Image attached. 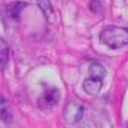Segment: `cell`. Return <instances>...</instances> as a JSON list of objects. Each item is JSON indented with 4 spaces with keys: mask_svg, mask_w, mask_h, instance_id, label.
I'll return each mask as SVG.
<instances>
[{
    "mask_svg": "<svg viewBox=\"0 0 128 128\" xmlns=\"http://www.w3.org/2000/svg\"><path fill=\"white\" fill-rule=\"evenodd\" d=\"M100 41L110 49H120L128 45V28L109 26L101 31Z\"/></svg>",
    "mask_w": 128,
    "mask_h": 128,
    "instance_id": "1",
    "label": "cell"
},
{
    "mask_svg": "<svg viewBox=\"0 0 128 128\" xmlns=\"http://www.w3.org/2000/svg\"><path fill=\"white\" fill-rule=\"evenodd\" d=\"M83 113H84V108L82 104H80L77 101H68L67 105L64 106L63 118L67 123L74 124L82 119Z\"/></svg>",
    "mask_w": 128,
    "mask_h": 128,
    "instance_id": "2",
    "label": "cell"
},
{
    "mask_svg": "<svg viewBox=\"0 0 128 128\" xmlns=\"http://www.w3.org/2000/svg\"><path fill=\"white\" fill-rule=\"evenodd\" d=\"M60 100V91L55 87L48 88L42 92V95L37 100V105L41 109H50L52 106H55Z\"/></svg>",
    "mask_w": 128,
    "mask_h": 128,
    "instance_id": "3",
    "label": "cell"
},
{
    "mask_svg": "<svg viewBox=\"0 0 128 128\" xmlns=\"http://www.w3.org/2000/svg\"><path fill=\"white\" fill-rule=\"evenodd\" d=\"M102 87V78L99 77H92L90 76L86 81L83 82V90L88 95H96L99 94Z\"/></svg>",
    "mask_w": 128,
    "mask_h": 128,
    "instance_id": "4",
    "label": "cell"
},
{
    "mask_svg": "<svg viewBox=\"0 0 128 128\" xmlns=\"http://www.w3.org/2000/svg\"><path fill=\"white\" fill-rule=\"evenodd\" d=\"M27 6V3L26 2H20V0H18V2H13V3H9L6 6H5V12H6V16L13 19V20H17L19 18V14L20 12Z\"/></svg>",
    "mask_w": 128,
    "mask_h": 128,
    "instance_id": "5",
    "label": "cell"
},
{
    "mask_svg": "<svg viewBox=\"0 0 128 128\" xmlns=\"http://www.w3.org/2000/svg\"><path fill=\"white\" fill-rule=\"evenodd\" d=\"M37 5L41 9V12L44 14V17L46 18L48 22L54 23L56 19V14H55V10L50 3V0H37Z\"/></svg>",
    "mask_w": 128,
    "mask_h": 128,
    "instance_id": "6",
    "label": "cell"
},
{
    "mask_svg": "<svg viewBox=\"0 0 128 128\" xmlns=\"http://www.w3.org/2000/svg\"><path fill=\"white\" fill-rule=\"evenodd\" d=\"M0 120L5 124H10L13 122V113L10 105L3 96H0Z\"/></svg>",
    "mask_w": 128,
    "mask_h": 128,
    "instance_id": "7",
    "label": "cell"
},
{
    "mask_svg": "<svg viewBox=\"0 0 128 128\" xmlns=\"http://www.w3.org/2000/svg\"><path fill=\"white\" fill-rule=\"evenodd\" d=\"M8 59H9V52H8V45L6 42L0 38V69H4L8 64Z\"/></svg>",
    "mask_w": 128,
    "mask_h": 128,
    "instance_id": "8",
    "label": "cell"
},
{
    "mask_svg": "<svg viewBox=\"0 0 128 128\" xmlns=\"http://www.w3.org/2000/svg\"><path fill=\"white\" fill-rule=\"evenodd\" d=\"M105 74H106V70H105V68L101 66L100 63L94 62L91 66H90V76H92V77H99V78H102V80H104Z\"/></svg>",
    "mask_w": 128,
    "mask_h": 128,
    "instance_id": "9",
    "label": "cell"
}]
</instances>
